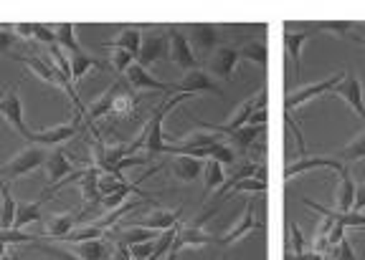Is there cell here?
Listing matches in <instances>:
<instances>
[{
    "mask_svg": "<svg viewBox=\"0 0 365 260\" xmlns=\"http://www.w3.org/2000/svg\"><path fill=\"white\" fill-rule=\"evenodd\" d=\"M267 119H269V112L267 109H259V112L249 119V124L251 126H267Z\"/></svg>",
    "mask_w": 365,
    "mask_h": 260,
    "instance_id": "f5cc1de1",
    "label": "cell"
},
{
    "mask_svg": "<svg viewBox=\"0 0 365 260\" xmlns=\"http://www.w3.org/2000/svg\"><path fill=\"white\" fill-rule=\"evenodd\" d=\"M239 48H231V45H218L216 51H213V58H211V74L216 79H223V81H231L236 74V68H239Z\"/></svg>",
    "mask_w": 365,
    "mask_h": 260,
    "instance_id": "5bb4252c",
    "label": "cell"
},
{
    "mask_svg": "<svg viewBox=\"0 0 365 260\" xmlns=\"http://www.w3.org/2000/svg\"><path fill=\"white\" fill-rule=\"evenodd\" d=\"M178 222H180V210H153L150 215L140 217L137 222H132V225H140V227H148V230H155V232H165V230H173V227H178Z\"/></svg>",
    "mask_w": 365,
    "mask_h": 260,
    "instance_id": "ac0fdd59",
    "label": "cell"
},
{
    "mask_svg": "<svg viewBox=\"0 0 365 260\" xmlns=\"http://www.w3.org/2000/svg\"><path fill=\"white\" fill-rule=\"evenodd\" d=\"M264 129H267V126H251V124H246V126H241V129L231 131V134H228V141H231V147L236 149V154H244V152H249L251 144H254V141L262 136Z\"/></svg>",
    "mask_w": 365,
    "mask_h": 260,
    "instance_id": "484cf974",
    "label": "cell"
},
{
    "mask_svg": "<svg viewBox=\"0 0 365 260\" xmlns=\"http://www.w3.org/2000/svg\"><path fill=\"white\" fill-rule=\"evenodd\" d=\"M302 205H307L309 210L319 212L322 217H332V220L340 222V225H345V227H360V230H365V215L363 212H337V210L314 202L312 197H302Z\"/></svg>",
    "mask_w": 365,
    "mask_h": 260,
    "instance_id": "d6986e66",
    "label": "cell"
},
{
    "mask_svg": "<svg viewBox=\"0 0 365 260\" xmlns=\"http://www.w3.org/2000/svg\"><path fill=\"white\" fill-rule=\"evenodd\" d=\"M239 56L246 58V61H251L259 68L269 66V48H267V43H262V40H249V43L239 45Z\"/></svg>",
    "mask_w": 365,
    "mask_h": 260,
    "instance_id": "f546056e",
    "label": "cell"
},
{
    "mask_svg": "<svg viewBox=\"0 0 365 260\" xmlns=\"http://www.w3.org/2000/svg\"><path fill=\"white\" fill-rule=\"evenodd\" d=\"M29 248H31V250H36V253L48 255V258H53V260H84V258H79L76 253H71V250H61V248H56V245L34 243V245H29Z\"/></svg>",
    "mask_w": 365,
    "mask_h": 260,
    "instance_id": "60d3db41",
    "label": "cell"
},
{
    "mask_svg": "<svg viewBox=\"0 0 365 260\" xmlns=\"http://www.w3.org/2000/svg\"><path fill=\"white\" fill-rule=\"evenodd\" d=\"M322 167H327V170L337 172V175H340V172L345 170V164H342L340 159H335V157H302V159H294L292 164H287V170H284V182L294 180V177H297V175H302V172L322 170Z\"/></svg>",
    "mask_w": 365,
    "mask_h": 260,
    "instance_id": "8fae6325",
    "label": "cell"
},
{
    "mask_svg": "<svg viewBox=\"0 0 365 260\" xmlns=\"http://www.w3.org/2000/svg\"><path fill=\"white\" fill-rule=\"evenodd\" d=\"M81 210H71V212H61V215H51L46 220V238H61L66 240L71 232H74V225L79 222Z\"/></svg>",
    "mask_w": 365,
    "mask_h": 260,
    "instance_id": "44dd1931",
    "label": "cell"
},
{
    "mask_svg": "<svg viewBox=\"0 0 365 260\" xmlns=\"http://www.w3.org/2000/svg\"><path fill=\"white\" fill-rule=\"evenodd\" d=\"M46 175H48V182H51V185L66 180L68 175H74L71 154L61 152V149H53V152H48V159H46Z\"/></svg>",
    "mask_w": 365,
    "mask_h": 260,
    "instance_id": "7402d4cb",
    "label": "cell"
},
{
    "mask_svg": "<svg viewBox=\"0 0 365 260\" xmlns=\"http://www.w3.org/2000/svg\"><path fill=\"white\" fill-rule=\"evenodd\" d=\"M53 28H56V45H61L66 53L81 51V45L74 38V26L71 23H61V26H53Z\"/></svg>",
    "mask_w": 365,
    "mask_h": 260,
    "instance_id": "d590c367",
    "label": "cell"
},
{
    "mask_svg": "<svg viewBox=\"0 0 365 260\" xmlns=\"http://www.w3.org/2000/svg\"><path fill=\"white\" fill-rule=\"evenodd\" d=\"M46 159H48V152H46V147H36V144H29V147L21 149L16 157L8 159V162L0 167V180H3V182L18 180V177H23V175H29V172L38 170L41 164H46Z\"/></svg>",
    "mask_w": 365,
    "mask_h": 260,
    "instance_id": "7a4b0ae2",
    "label": "cell"
},
{
    "mask_svg": "<svg viewBox=\"0 0 365 260\" xmlns=\"http://www.w3.org/2000/svg\"><path fill=\"white\" fill-rule=\"evenodd\" d=\"M342 79H345V71H337V74L327 76V79H319V81H312V84H307V86H299V89H294L292 94H287L284 97V112L292 117L297 109L304 107V104H309L312 99L332 94V89H335Z\"/></svg>",
    "mask_w": 365,
    "mask_h": 260,
    "instance_id": "3957f363",
    "label": "cell"
},
{
    "mask_svg": "<svg viewBox=\"0 0 365 260\" xmlns=\"http://www.w3.org/2000/svg\"><path fill=\"white\" fill-rule=\"evenodd\" d=\"M170 172L180 182H195L203 172V162L193 157H175L170 162Z\"/></svg>",
    "mask_w": 365,
    "mask_h": 260,
    "instance_id": "cb8c5ba5",
    "label": "cell"
},
{
    "mask_svg": "<svg viewBox=\"0 0 365 260\" xmlns=\"http://www.w3.org/2000/svg\"><path fill=\"white\" fill-rule=\"evenodd\" d=\"M158 248V238L155 240H148V243H137V245H130V255L135 260H150Z\"/></svg>",
    "mask_w": 365,
    "mask_h": 260,
    "instance_id": "f6af8a7d",
    "label": "cell"
},
{
    "mask_svg": "<svg viewBox=\"0 0 365 260\" xmlns=\"http://www.w3.org/2000/svg\"><path fill=\"white\" fill-rule=\"evenodd\" d=\"M74 253L84 260H112V248L107 240H86V243H76Z\"/></svg>",
    "mask_w": 365,
    "mask_h": 260,
    "instance_id": "4316f807",
    "label": "cell"
},
{
    "mask_svg": "<svg viewBox=\"0 0 365 260\" xmlns=\"http://www.w3.org/2000/svg\"><path fill=\"white\" fill-rule=\"evenodd\" d=\"M36 235H29V232H21V230H0V243L6 245H34L36 243Z\"/></svg>",
    "mask_w": 365,
    "mask_h": 260,
    "instance_id": "b9f144b4",
    "label": "cell"
},
{
    "mask_svg": "<svg viewBox=\"0 0 365 260\" xmlns=\"http://www.w3.org/2000/svg\"><path fill=\"white\" fill-rule=\"evenodd\" d=\"M6 94H8V89H0V102H3V99H6Z\"/></svg>",
    "mask_w": 365,
    "mask_h": 260,
    "instance_id": "11a10c76",
    "label": "cell"
},
{
    "mask_svg": "<svg viewBox=\"0 0 365 260\" xmlns=\"http://www.w3.org/2000/svg\"><path fill=\"white\" fill-rule=\"evenodd\" d=\"M226 185V175H223V164L216 159H208L205 164V187H203V197H211L216 190Z\"/></svg>",
    "mask_w": 365,
    "mask_h": 260,
    "instance_id": "4dcf8cb0",
    "label": "cell"
},
{
    "mask_svg": "<svg viewBox=\"0 0 365 260\" xmlns=\"http://www.w3.org/2000/svg\"><path fill=\"white\" fill-rule=\"evenodd\" d=\"M155 238H158V232L148 230V227H140V225H127L125 232H122V243H125L127 248L137 243H148V240H155Z\"/></svg>",
    "mask_w": 365,
    "mask_h": 260,
    "instance_id": "8d00e7d4",
    "label": "cell"
},
{
    "mask_svg": "<svg viewBox=\"0 0 365 260\" xmlns=\"http://www.w3.org/2000/svg\"><path fill=\"white\" fill-rule=\"evenodd\" d=\"M16 210L18 202L13 200L11 187L3 185L0 187V230H13V225H16Z\"/></svg>",
    "mask_w": 365,
    "mask_h": 260,
    "instance_id": "83f0119b",
    "label": "cell"
},
{
    "mask_svg": "<svg viewBox=\"0 0 365 260\" xmlns=\"http://www.w3.org/2000/svg\"><path fill=\"white\" fill-rule=\"evenodd\" d=\"M267 102H269V91H267V86H262V89H257L254 97L246 99V102L241 104L231 117H228L226 124H208V121H198V126L205 131H216V134L228 136L231 131H236V129H241V126L249 124V119L259 112V109H267Z\"/></svg>",
    "mask_w": 365,
    "mask_h": 260,
    "instance_id": "6da1fadb",
    "label": "cell"
},
{
    "mask_svg": "<svg viewBox=\"0 0 365 260\" xmlns=\"http://www.w3.org/2000/svg\"><path fill=\"white\" fill-rule=\"evenodd\" d=\"M125 79H127V84H130L132 89H140V91L150 89V91H163V94H178V84H168V81L155 79L148 68L140 66V63H135V66L127 71Z\"/></svg>",
    "mask_w": 365,
    "mask_h": 260,
    "instance_id": "4fadbf2b",
    "label": "cell"
},
{
    "mask_svg": "<svg viewBox=\"0 0 365 260\" xmlns=\"http://www.w3.org/2000/svg\"><path fill=\"white\" fill-rule=\"evenodd\" d=\"M143 38H145V28H140V26H127V28H122L112 40H107L104 48H122V51H130L132 56L137 58V53L143 48Z\"/></svg>",
    "mask_w": 365,
    "mask_h": 260,
    "instance_id": "ffe728a7",
    "label": "cell"
},
{
    "mask_svg": "<svg viewBox=\"0 0 365 260\" xmlns=\"http://www.w3.org/2000/svg\"><path fill=\"white\" fill-rule=\"evenodd\" d=\"M41 220V200H34V202H21L16 210V225L13 230H21L26 225H34V222Z\"/></svg>",
    "mask_w": 365,
    "mask_h": 260,
    "instance_id": "836d02e7",
    "label": "cell"
},
{
    "mask_svg": "<svg viewBox=\"0 0 365 260\" xmlns=\"http://www.w3.org/2000/svg\"><path fill=\"white\" fill-rule=\"evenodd\" d=\"M109 94H112V109H109V117H122V119L135 117L140 99H137L135 89H132L127 81H122V79L114 81V84L109 86Z\"/></svg>",
    "mask_w": 365,
    "mask_h": 260,
    "instance_id": "52a82bcc",
    "label": "cell"
},
{
    "mask_svg": "<svg viewBox=\"0 0 365 260\" xmlns=\"http://www.w3.org/2000/svg\"><path fill=\"white\" fill-rule=\"evenodd\" d=\"M337 99L348 104L355 114H358L360 119H365V102H363V84H360L358 74L355 71H345V79L332 89Z\"/></svg>",
    "mask_w": 365,
    "mask_h": 260,
    "instance_id": "ba28073f",
    "label": "cell"
},
{
    "mask_svg": "<svg viewBox=\"0 0 365 260\" xmlns=\"http://www.w3.org/2000/svg\"><path fill=\"white\" fill-rule=\"evenodd\" d=\"M287 250H292L294 255H302L304 253V232H302V227L297 225L294 220L289 222V248Z\"/></svg>",
    "mask_w": 365,
    "mask_h": 260,
    "instance_id": "7bdbcfd3",
    "label": "cell"
},
{
    "mask_svg": "<svg viewBox=\"0 0 365 260\" xmlns=\"http://www.w3.org/2000/svg\"><path fill=\"white\" fill-rule=\"evenodd\" d=\"M165 40L168 38H165V33H163V28H150L143 38V48H140V53H137V63L145 68L158 63L160 58H163V53H168Z\"/></svg>",
    "mask_w": 365,
    "mask_h": 260,
    "instance_id": "7c38bea8",
    "label": "cell"
},
{
    "mask_svg": "<svg viewBox=\"0 0 365 260\" xmlns=\"http://www.w3.org/2000/svg\"><path fill=\"white\" fill-rule=\"evenodd\" d=\"M188 40L195 51L213 53L218 48V28L211 23H193L188 26Z\"/></svg>",
    "mask_w": 365,
    "mask_h": 260,
    "instance_id": "9a60e30c",
    "label": "cell"
},
{
    "mask_svg": "<svg viewBox=\"0 0 365 260\" xmlns=\"http://www.w3.org/2000/svg\"><path fill=\"white\" fill-rule=\"evenodd\" d=\"M16 33L11 31V26H0V53H8L16 45Z\"/></svg>",
    "mask_w": 365,
    "mask_h": 260,
    "instance_id": "c3c4849f",
    "label": "cell"
},
{
    "mask_svg": "<svg viewBox=\"0 0 365 260\" xmlns=\"http://www.w3.org/2000/svg\"><path fill=\"white\" fill-rule=\"evenodd\" d=\"M178 91H182V94H221V86L205 74L203 68H193L182 76Z\"/></svg>",
    "mask_w": 365,
    "mask_h": 260,
    "instance_id": "2e32d148",
    "label": "cell"
},
{
    "mask_svg": "<svg viewBox=\"0 0 365 260\" xmlns=\"http://www.w3.org/2000/svg\"><path fill=\"white\" fill-rule=\"evenodd\" d=\"M114 243H117V250H114L112 260H135V258L130 255V248H127V245L122 243V240H114Z\"/></svg>",
    "mask_w": 365,
    "mask_h": 260,
    "instance_id": "f907efd6",
    "label": "cell"
},
{
    "mask_svg": "<svg viewBox=\"0 0 365 260\" xmlns=\"http://www.w3.org/2000/svg\"><path fill=\"white\" fill-rule=\"evenodd\" d=\"M267 182H262V180H254V177H251V180H241V182H236L234 187H231V190H228L226 193V200L231 197V195H236V193H251V195H267Z\"/></svg>",
    "mask_w": 365,
    "mask_h": 260,
    "instance_id": "f35d334b",
    "label": "cell"
},
{
    "mask_svg": "<svg viewBox=\"0 0 365 260\" xmlns=\"http://www.w3.org/2000/svg\"><path fill=\"white\" fill-rule=\"evenodd\" d=\"M330 258L332 260H358V258H355L353 243H350L348 238H342L335 248H330Z\"/></svg>",
    "mask_w": 365,
    "mask_h": 260,
    "instance_id": "ee69618b",
    "label": "cell"
},
{
    "mask_svg": "<svg viewBox=\"0 0 365 260\" xmlns=\"http://www.w3.org/2000/svg\"><path fill=\"white\" fill-rule=\"evenodd\" d=\"M109 63H112V68L117 71V74H127V71H130V68L137 63V58L132 56L130 51H122V48H112Z\"/></svg>",
    "mask_w": 365,
    "mask_h": 260,
    "instance_id": "ab89813d",
    "label": "cell"
},
{
    "mask_svg": "<svg viewBox=\"0 0 365 260\" xmlns=\"http://www.w3.org/2000/svg\"><path fill=\"white\" fill-rule=\"evenodd\" d=\"M355 190H358V185H355V180H353V175H350V170L345 167V170L340 172V185H337L335 207H332V210H337V212H353Z\"/></svg>",
    "mask_w": 365,
    "mask_h": 260,
    "instance_id": "603a6c76",
    "label": "cell"
},
{
    "mask_svg": "<svg viewBox=\"0 0 365 260\" xmlns=\"http://www.w3.org/2000/svg\"><path fill=\"white\" fill-rule=\"evenodd\" d=\"M168 43H170L168 56H170V61L175 63L178 68H182V71L198 68V58H195V53H193V45H190L188 36L182 33L178 26H168Z\"/></svg>",
    "mask_w": 365,
    "mask_h": 260,
    "instance_id": "277c9868",
    "label": "cell"
},
{
    "mask_svg": "<svg viewBox=\"0 0 365 260\" xmlns=\"http://www.w3.org/2000/svg\"><path fill=\"white\" fill-rule=\"evenodd\" d=\"M11 31L18 40H34L36 36V26H31V23H18V26H11Z\"/></svg>",
    "mask_w": 365,
    "mask_h": 260,
    "instance_id": "681fc988",
    "label": "cell"
},
{
    "mask_svg": "<svg viewBox=\"0 0 365 260\" xmlns=\"http://www.w3.org/2000/svg\"><path fill=\"white\" fill-rule=\"evenodd\" d=\"M81 131L79 121H68V124H58V126H48L43 131H34L29 139V144H36V147H58L63 141L74 139Z\"/></svg>",
    "mask_w": 365,
    "mask_h": 260,
    "instance_id": "30bf717a",
    "label": "cell"
},
{
    "mask_svg": "<svg viewBox=\"0 0 365 260\" xmlns=\"http://www.w3.org/2000/svg\"><path fill=\"white\" fill-rule=\"evenodd\" d=\"M143 202H153V200H148V197H135V200H130V202L120 205V207H114L112 212H107V217H104V220H99L97 225L102 227L104 232H107L109 227H112V225H117V222H120V220H125V217L130 215L132 210H137V207H140V205H143Z\"/></svg>",
    "mask_w": 365,
    "mask_h": 260,
    "instance_id": "1f68e13d",
    "label": "cell"
},
{
    "mask_svg": "<svg viewBox=\"0 0 365 260\" xmlns=\"http://www.w3.org/2000/svg\"><path fill=\"white\" fill-rule=\"evenodd\" d=\"M0 117H3V119H6L26 141L31 139L34 131L26 126V121H23V104H21V94H18V84L11 86L8 94H6V99L0 102Z\"/></svg>",
    "mask_w": 365,
    "mask_h": 260,
    "instance_id": "8992f818",
    "label": "cell"
},
{
    "mask_svg": "<svg viewBox=\"0 0 365 260\" xmlns=\"http://www.w3.org/2000/svg\"><path fill=\"white\" fill-rule=\"evenodd\" d=\"M358 23H350V21H325L319 23V33H332L335 38H348V40H355L358 36Z\"/></svg>",
    "mask_w": 365,
    "mask_h": 260,
    "instance_id": "d6a6232c",
    "label": "cell"
},
{
    "mask_svg": "<svg viewBox=\"0 0 365 260\" xmlns=\"http://www.w3.org/2000/svg\"><path fill=\"white\" fill-rule=\"evenodd\" d=\"M104 235H107V232H104L97 222H91V225H84V227H79V230H74L66 240L76 245V243H86V240H102Z\"/></svg>",
    "mask_w": 365,
    "mask_h": 260,
    "instance_id": "74e56055",
    "label": "cell"
},
{
    "mask_svg": "<svg viewBox=\"0 0 365 260\" xmlns=\"http://www.w3.org/2000/svg\"><path fill=\"white\" fill-rule=\"evenodd\" d=\"M34 40H38V43H46L48 48H51V45H56V28H53V26H36Z\"/></svg>",
    "mask_w": 365,
    "mask_h": 260,
    "instance_id": "7dc6e473",
    "label": "cell"
},
{
    "mask_svg": "<svg viewBox=\"0 0 365 260\" xmlns=\"http://www.w3.org/2000/svg\"><path fill=\"white\" fill-rule=\"evenodd\" d=\"M363 210H365V185H358V190H355L353 212H363Z\"/></svg>",
    "mask_w": 365,
    "mask_h": 260,
    "instance_id": "816d5d0a",
    "label": "cell"
},
{
    "mask_svg": "<svg viewBox=\"0 0 365 260\" xmlns=\"http://www.w3.org/2000/svg\"><path fill=\"white\" fill-rule=\"evenodd\" d=\"M257 230H264V222L257 217V210H254V202L246 205V210L239 215V220L234 222V225L228 227L226 232H223L221 238H218V245L221 248H228V245L239 243V240H244L246 235H251V232Z\"/></svg>",
    "mask_w": 365,
    "mask_h": 260,
    "instance_id": "5b68a950",
    "label": "cell"
},
{
    "mask_svg": "<svg viewBox=\"0 0 365 260\" xmlns=\"http://www.w3.org/2000/svg\"><path fill=\"white\" fill-rule=\"evenodd\" d=\"M319 33V23H304L297 31H284V48L294 63V74L299 76V61H302V45Z\"/></svg>",
    "mask_w": 365,
    "mask_h": 260,
    "instance_id": "9c48e42d",
    "label": "cell"
},
{
    "mask_svg": "<svg viewBox=\"0 0 365 260\" xmlns=\"http://www.w3.org/2000/svg\"><path fill=\"white\" fill-rule=\"evenodd\" d=\"M211 159H216V162H221V164H234L236 162V149L231 147V144H216V149H213V157Z\"/></svg>",
    "mask_w": 365,
    "mask_h": 260,
    "instance_id": "bcb514c9",
    "label": "cell"
},
{
    "mask_svg": "<svg viewBox=\"0 0 365 260\" xmlns=\"http://www.w3.org/2000/svg\"><path fill=\"white\" fill-rule=\"evenodd\" d=\"M68 63H71V79H74V84H79V81L89 74L91 68L102 66V61H99V58H91L89 53H84V51L68 53Z\"/></svg>",
    "mask_w": 365,
    "mask_h": 260,
    "instance_id": "f1b7e54d",
    "label": "cell"
},
{
    "mask_svg": "<svg viewBox=\"0 0 365 260\" xmlns=\"http://www.w3.org/2000/svg\"><path fill=\"white\" fill-rule=\"evenodd\" d=\"M3 185H8V182H3V180H0V187H3Z\"/></svg>",
    "mask_w": 365,
    "mask_h": 260,
    "instance_id": "9f6ffc18",
    "label": "cell"
},
{
    "mask_svg": "<svg viewBox=\"0 0 365 260\" xmlns=\"http://www.w3.org/2000/svg\"><path fill=\"white\" fill-rule=\"evenodd\" d=\"M16 61H21L23 66L29 68V71H34V74L38 76L41 81H46V84L58 86V79H56V66H53V63H51V58H36V56H26V58H21V56H18Z\"/></svg>",
    "mask_w": 365,
    "mask_h": 260,
    "instance_id": "d4e9b609",
    "label": "cell"
},
{
    "mask_svg": "<svg viewBox=\"0 0 365 260\" xmlns=\"http://www.w3.org/2000/svg\"><path fill=\"white\" fill-rule=\"evenodd\" d=\"M335 159H340L342 164H345V162H360V159H365V129L360 131L353 141H350L348 147H342L340 152L335 154Z\"/></svg>",
    "mask_w": 365,
    "mask_h": 260,
    "instance_id": "e575fe53",
    "label": "cell"
},
{
    "mask_svg": "<svg viewBox=\"0 0 365 260\" xmlns=\"http://www.w3.org/2000/svg\"><path fill=\"white\" fill-rule=\"evenodd\" d=\"M218 243V238H213L211 232H205L200 225H178V238L173 248L180 250V248H205V245H213Z\"/></svg>",
    "mask_w": 365,
    "mask_h": 260,
    "instance_id": "e0dca14e",
    "label": "cell"
},
{
    "mask_svg": "<svg viewBox=\"0 0 365 260\" xmlns=\"http://www.w3.org/2000/svg\"><path fill=\"white\" fill-rule=\"evenodd\" d=\"M163 260H178V250L173 248L170 253H168V255H165V258H163Z\"/></svg>",
    "mask_w": 365,
    "mask_h": 260,
    "instance_id": "db71d44e",
    "label": "cell"
}]
</instances>
